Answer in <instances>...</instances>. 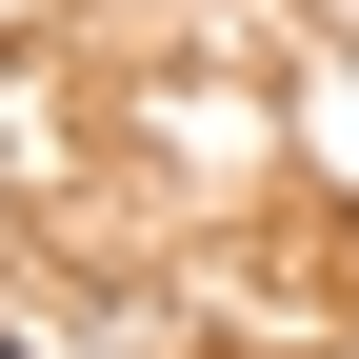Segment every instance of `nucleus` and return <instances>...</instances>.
<instances>
[{"label":"nucleus","instance_id":"obj_1","mask_svg":"<svg viewBox=\"0 0 359 359\" xmlns=\"http://www.w3.org/2000/svg\"><path fill=\"white\" fill-rule=\"evenodd\" d=\"M0 359H20V339H0Z\"/></svg>","mask_w":359,"mask_h":359}]
</instances>
